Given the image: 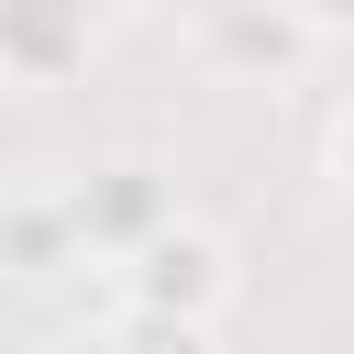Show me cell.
<instances>
[{"label": "cell", "mask_w": 354, "mask_h": 354, "mask_svg": "<svg viewBox=\"0 0 354 354\" xmlns=\"http://www.w3.org/2000/svg\"><path fill=\"white\" fill-rule=\"evenodd\" d=\"M55 199H66L77 243L111 254V266H133L166 221H188V210H177V166H155V155H100V166H77Z\"/></svg>", "instance_id": "1"}, {"label": "cell", "mask_w": 354, "mask_h": 354, "mask_svg": "<svg viewBox=\"0 0 354 354\" xmlns=\"http://www.w3.org/2000/svg\"><path fill=\"white\" fill-rule=\"evenodd\" d=\"M122 310H166V321H210L232 310V243L210 221H166L133 266H122Z\"/></svg>", "instance_id": "2"}, {"label": "cell", "mask_w": 354, "mask_h": 354, "mask_svg": "<svg viewBox=\"0 0 354 354\" xmlns=\"http://www.w3.org/2000/svg\"><path fill=\"white\" fill-rule=\"evenodd\" d=\"M100 55V0H0V88H66Z\"/></svg>", "instance_id": "3"}, {"label": "cell", "mask_w": 354, "mask_h": 354, "mask_svg": "<svg viewBox=\"0 0 354 354\" xmlns=\"http://www.w3.org/2000/svg\"><path fill=\"white\" fill-rule=\"evenodd\" d=\"M199 55L232 77H288L310 55V22L288 0H221V11H199Z\"/></svg>", "instance_id": "4"}, {"label": "cell", "mask_w": 354, "mask_h": 354, "mask_svg": "<svg viewBox=\"0 0 354 354\" xmlns=\"http://www.w3.org/2000/svg\"><path fill=\"white\" fill-rule=\"evenodd\" d=\"M88 243H77V221H66V199L55 188H11L0 199V266L11 277H66Z\"/></svg>", "instance_id": "5"}, {"label": "cell", "mask_w": 354, "mask_h": 354, "mask_svg": "<svg viewBox=\"0 0 354 354\" xmlns=\"http://www.w3.org/2000/svg\"><path fill=\"white\" fill-rule=\"evenodd\" d=\"M122 354H210V321H166V310H111Z\"/></svg>", "instance_id": "6"}, {"label": "cell", "mask_w": 354, "mask_h": 354, "mask_svg": "<svg viewBox=\"0 0 354 354\" xmlns=\"http://www.w3.org/2000/svg\"><path fill=\"white\" fill-rule=\"evenodd\" d=\"M321 177H332V199L354 210V100L332 111V133H321Z\"/></svg>", "instance_id": "7"}, {"label": "cell", "mask_w": 354, "mask_h": 354, "mask_svg": "<svg viewBox=\"0 0 354 354\" xmlns=\"http://www.w3.org/2000/svg\"><path fill=\"white\" fill-rule=\"evenodd\" d=\"M310 22V44H354V0H288Z\"/></svg>", "instance_id": "8"}, {"label": "cell", "mask_w": 354, "mask_h": 354, "mask_svg": "<svg viewBox=\"0 0 354 354\" xmlns=\"http://www.w3.org/2000/svg\"><path fill=\"white\" fill-rule=\"evenodd\" d=\"M44 354H122V343H111V321H100V332H55Z\"/></svg>", "instance_id": "9"}]
</instances>
